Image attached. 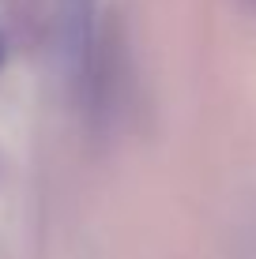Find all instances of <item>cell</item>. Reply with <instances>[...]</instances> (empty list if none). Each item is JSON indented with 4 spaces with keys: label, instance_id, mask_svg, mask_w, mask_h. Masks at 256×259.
Here are the masks:
<instances>
[{
    "label": "cell",
    "instance_id": "cell-1",
    "mask_svg": "<svg viewBox=\"0 0 256 259\" xmlns=\"http://www.w3.org/2000/svg\"><path fill=\"white\" fill-rule=\"evenodd\" d=\"M245 4H249V8H252V12H256V0H245Z\"/></svg>",
    "mask_w": 256,
    "mask_h": 259
},
{
    "label": "cell",
    "instance_id": "cell-2",
    "mask_svg": "<svg viewBox=\"0 0 256 259\" xmlns=\"http://www.w3.org/2000/svg\"><path fill=\"white\" fill-rule=\"evenodd\" d=\"M0 60H4V41H0Z\"/></svg>",
    "mask_w": 256,
    "mask_h": 259
}]
</instances>
